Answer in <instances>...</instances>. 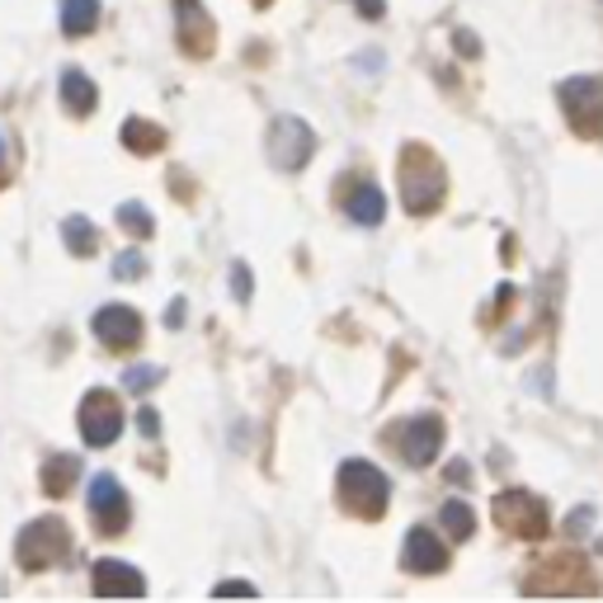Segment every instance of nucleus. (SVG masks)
<instances>
[{
    "instance_id": "obj_1",
    "label": "nucleus",
    "mask_w": 603,
    "mask_h": 603,
    "mask_svg": "<svg viewBox=\"0 0 603 603\" xmlns=\"http://www.w3.org/2000/svg\"><path fill=\"white\" fill-rule=\"evenodd\" d=\"M335 486H339V500H345V510H354L358 518H377L382 510H387V476H382L373 462L364 457H349L345 467H339L335 476Z\"/></svg>"
},
{
    "instance_id": "obj_2",
    "label": "nucleus",
    "mask_w": 603,
    "mask_h": 603,
    "mask_svg": "<svg viewBox=\"0 0 603 603\" xmlns=\"http://www.w3.org/2000/svg\"><path fill=\"white\" fill-rule=\"evenodd\" d=\"M14 556L24 571H52L62 566V561L71 556V533L62 518H33V524L19 533L14 542Z\"/></svg>"
},
{
    "instance_id": "obj_3",
    "label": "nucleus",
    "mask_w": 603,
    "mask_h": 603,
    "mask_svg": "<svg viewBox=\"0 0 603 603\" xmlns=\"http://www.w3.org/2000/svg\"><path fill=\"white\" fill-rule=\"evenodd\" d=\"M495 524L514 537H542L552 528L547 500L533 495V491H500L495 495Z\"/></svg>"
},
{
    "instance_id": "obj_4",
    "label": "nucleus",
    "mask_w": 603,
    "mask_h": 603,
    "mask_svg": "<svg viewBox=\"0 0 603 603\" xmlns=\"http://www.w3.org/2000/svg\"><path fill=\"white\" fill-rule=\"evenodd\" d=\"M76 425H80V438H86L90 448H109L113 438L123 434V406H118L113 392L95 387V392H86V401H80Z\"/></svg>"
},
{
    "instance_id": "obj_5",
    "label": "nucleus",
    "mask_w": 603,
    "mask_h": 603,
    "mask_svg": "<svg viewBox=\"0 0 603 603\" xmlns=\"http://www.w3.org/2000/svg\"><path fill=\"white\" fill-rule=\"evenodd\" d=\"M316 151V132L302 123L297 113H284V118H274V128H269V160L278 170H302L312 160Z\"/></svg>"
},
{
    "instance_id": "obj_6",
    "label": "nucleus",
    "mask_w": 603,
    "mask_h": 603,
    "mask_svg": "<svg viewBox=\"0 0 603 603\" xmlns=\"http://www.w3.org/2000/svg\"><path fill=\"white\" fill-rule=\"evenodd\" d=\"M90 518L99 533H123L128 528V491L118 486V476H95L90 481Z\"/></svg>"
},
{
    "instance_id": "obj_7",
    "label": "nucleus",
    "mask_w": 603,
    "mask_h": 603,
    "mask_svg": "<svg viewBox=\"0 0 603 603\" xmlns=\"http://www.w3.org/2000/svg\"><path fill=\"white\" fill-rule=\"evenodd\" d=\"M444 448V419L438 415H415L401 425V453H406L411 467H429Z\"/></svg>"
},
{
    "instance_id": "obj_8",
    "label": "nucleus",
    "mask_w": 603,
    "mask_h": 603,
    "mask_svg": "<svg viewBox=\"0 0 603 603\" xmlns=\"http://www.w3.org/2000/svg\"><path fill=\"white\" fill-rule=\"evenodd\" d=\"M90 326H95V335L105 339L109 349H128V345H137V339H142V316H137L132 307H118V302L99 307Z\"/></svg>"
},
{
    "instance_id": "obj_9",
    "label": "nucleus",
    "mask_w": 603,
    "mask_h": 603,
    "mask_svg": "<svg viewBox=\"0 0 603 603\" xmlns=\"http://www.w3.org/2000/svg\"><path fill=\"white\" fill-rule=\"evenodd\" d=\"M401 561H406L411 575H438L448 566V547L434 537V528H411L406 547H401Z\"/></svg>"
},
{
    "instance_id": "obj_10",
    "label": "nucleus",
    "mask_w": 603,
    "mask_h": 603,
    "mask_svg": "<svg viewBox=\"0 0 603 603\" xmlns=\"http://www.w3.org/2000/svg\"><path fill=\"white\" fill-rule=\"evenodd\" d=\"M90 585H95V594H105V599H118V594H147V580L137 575L128 561H118V556H109V561H95V575H90Z\"/></svg>"
},
{
    "instance_id": "obj_11",
    "label": "nucleus",
    "mask_w": 603,
    "mask_h": 603,
    "mask_svg": "<svg viewBox=\"0 0 603 603\" xmlns=\"http://www.w3.org/2000/svg\"><path fill=\"white\" fill-rule=\"evenodd\" d=\"M561 105H566L571 118L599 113L603 109V76H571L566 86H561Z\"/></svg>"
},
{
    "instance_id": "obj_12",
    "label": "nucleus",
    "mask_w": 603,
    "mask_h": 603,
    "mask_svg": "<svg viewBox=\"0 0 603 603\" xmlns=\"http://www.w3.org/2000/svg\"><path fill=\"white\" fill-rule=\"evenodd\" d=\"M179 10V38H189V52L212 48V19L198 10V0H175Z\"/></svg>"
},
{
    "instance_id": "obj_13",
    "label": "nucleus",
    "mask_w": 603,
    "mask_h": 603,
    "mask_svg": "<svg viewBox=\"0 0 603 603\" xmlns=\"http://www.w3.org/2000/svg\"><path fill=\"white\" fill-rule=\"evenodd\" d=\"M62 105L71 109V113H95V105H99V90H95V80L86 76V71H62Z\"/></svg>"
},
{
    "instance_id": "obj_14",
    "label": "nucleus",
    "mask_w": 603,
    "mask_h": 603,
    "mask_svg": "<svg viewBox=\"0 0 603 603\" xmlns=\"http://www.w3.org/2000/svg\"><path fill=\"white\" fill-rule=\"evenodd\" d=\"M349 217H354V223L358 227H377L382 223V217H387V198H382V189L377 185H358L354 194H349Z\"/></svg>"
},
{
    "instance_id": "obj_15",
    "label": "nucleus",
    "mask_w": 603,
    "mask_h": 603,
    "mask_svg": "<svg viewBox=\"0 0 603 603\" xmlns=\"http://www.w3.org/2000/svg\"><path fill=\"white\" fill-rule=\"evenodd\" d=\"M401 198H406L411 212L438 208V198H444V189H438V170L429 166V175H406V189H401Z\"/></svg>"
},
{
    "instance_id": "obj_16",
    "label": "nucleus",
    "mask_w": 603,
    "mask_h": 603,
    "mask_svg": "<svg viewBox=\"0 0 603 603\" xmlns=\"http://www.w3.org/2000/svg\"><path fill=\"white\" fill-rule=\"evenodd\" d=\"M38 476H43V491L48 495H67L76 481H80V462L71 453H57V457L43 462V472H38Z\"/></svg>"
},
{
    "instance_id": "obj_17",
    "label": "nucleus",
    "mask_w": 603,
    "mask_h": 603,
    "mask_svg": "<svg viewBox=\"0 0 603 603\" xmlns=\"http://www.w3.org/2000/svg\"><path fill=\"white\" fill-rule=\"evenodd\" d=\"M99 24V0H62V33L80 38Z\"/></svg>"
},
{
    "instance_id": "obj_18",
    "label": "nucleus",
    "mask_w": 603,
    "mask_h": 603,
    "mask_svg": "<svg viewBox=\"0 0 603 603\" xmlns=\"http://www.w3.org/2000/svg\"><path fill=\"white\" fill-rule=\"evenodd\" d=\"M123 142L137 156H156L160 147H166V132H160L156 123H147V118H128V123H123Z\"/></svg>"
},
{
    "instance_id": "obj_19",
    "label": "nucleus",
    "mask_w": 603,
    "mask_h": 603,
    "mask_svg": "<svg viewBox=\"0 0 603 603\" xmlns=\"http://www.w3.org/2000/svg\"><path fill=\"white\" fill-rule=\"evenodd\" d=\"M438 524L448 528V537H472L476 533V514H472V505H462V500H448L444 510H438Z\"/></svg>"
},
{
    "instance_id": "obj_20",
    "label": "nucleus",
    "mask_w": 603,
    "mask_h": 603,
    "mask_svg": "<svg viewBox=\"0 0 603 603\" xmlns=\"http://www.w3.org/2000/svg\"><path fill=\"white\" fill-rule=\"evenodd\" d=\"M62 240H67L71 255H95V246H99V236H95V227L86 223V217H67V223H62Z\"/></svg>"
},
{
    "instance_id": "obj_21",
    "label": "nucleus",
    "mask_w": 603,
    "mask_h": 603,
    "mask_svg": "<svg viewBox=\"0 0 603 603\" xmlns=\"http://www.w3.org/2000/svg\"><path fill=\"white\" fill-rule=\"evenodd\" d=\"M118 227L132 231V236H151L156 223H151V212L142 204H118Z\"/></svg>"
},
{
    "instance_id": "obj_22",
    "label": "nucleus",
    "mask_w": 603,
    "mask_h": 603,
    "mask_svg": "<svg viewBox=\"0 0 603 603\" xmlns=\"http://www.w3.org/2000/svg\"><path fill=\"white\" fill-rule=\"evenodd\" d=\"M142 274H147V259L137 250H123L113 259V278H123V284H128V278H142Z\"/></svg>"
},
{
    "instance_id": "obj_23",
    "label": "nucleus",
    "mask_w": 603,
    "mask_h": 603,
    "mask_svg": "<svg viewBox=\"0 0 603 603\" xmlns=\"http://www.w3.org/2000/svg\"><path fill=\"white\" fill-rule=\"evenodd\" d=\"M123 382H128V392H151L156 382H160V368L137 364V368H128V373H123Z\"/></svg>"
},
{
    "instance_id": "obj_24",
    "label": "nucleus",
    "mask_w": 603,
    "mask_h": 603,
    "mask_svg": "<svg viewBox=\"0 0 603 603\" xmlns=\"http://www.w3.org/2000/svg\"><path fill=\"white\" fill-rule=\"evenodd\" d=\"M231 293H236V302H250L255 278H250V269H246V265H236V269H231Z\"/></svg>"
},
{
    "instance_id": "obj_25",
    "label": "nucleus",
    "mask_w": 603,
    "mask_h": 603,
    "mask_svg": "<svg viewBox=\"0 0 603 603\" xmlns=\"http://www.w3.org/2000/svg\"><path fill=\"white\" fill-rule=\"evenodd\" d=\"M217 594L231 599V594H259V590L250 585V580H227V585H217Z\"/></svg>"
},
{
    "instance_id": "obj_26",
    "label": "nucleus",
    "mask_w": 603,
    "mask_h": 603,
    "mask_svg": "<svg viewBox=\"0 0 603 603\" xmlns=\"http://www.w3.org/2000/svg\"><path fill=\"white\" fill-rule=\"evenodd\" d=\"M354 6H358V14H364V19H382V14H387L382 0H354Z\"/></svg>"
},
{
    "instance_id": "obj_27",
    "label": "nucleus",
    "mask_w": 603,
    "mask_h": 603,
    "mask_svg": "<svg viewBox=\"0 0 603 603\" xmlns=\"http://www.w3.org/2000/svg\"><path fill=\"white\" fill-rule=\"evenodd\" d=\"M585 524H594V510H575L571 514V533H585Z\"/></svg>"
},
{
    "instance_id": "obj_28",
    "label": "nucleus",
    "mask_w": 603,
    "mask_h": 603,
    "mask_svg": "<svg viewBox=\"0 0 603 603\" xmlns=\"http://www.w3.org/2000/svg\"><path fill=\"white\" fill-rule=\"evenodd\" d=\"M457 52H472V57H476V52H481L476 33H467V29H462V33H457Z\"/></svg>"
},
{
    "instance_id": "obj_29",
    "label": "nucleus",
    "mask_w": 603,
    "mask_h": 603,
    "mask_svg": "<svg viewBox=\"0 0 603 603\" xmlns=\"http://www.w3.org/2000/svg\"><path fill=\"white\" fill-rule=\"evenodd\" d=\"M142 419H137V425H142V434H156L160 429V419H156V411H137Z\"/></svg>"
},
{
    "instance_id": "obj_30",
    "label": "nucleus",
    "mask_w": 603,
    "mask_h": 603,
    "mask_svg": "<svg viewBox=\"0 0 603 603\" xmlns=\"http://www.w3.org/2000/svg\"><path fill=\"white\" fill-rule=\"evenodd\" d=\"M6 175H10V151H6V137H0V185H6Z\"/></svg>"
},
{
    "instance_id": "obj_31",
    "label": "nucleus",
    "mask_w": 603,
    "mask_h": 603,
    "mask_svg": "<svg viewBox=\"0 0 603 603\" xmlns=\"http://www.w3.org/2000/svg\"><path fill=\"white\" fill-rule=\"evenodd\" d=\"M259 6H269V0H259Z\"/></svg>"
}]
</instances>
